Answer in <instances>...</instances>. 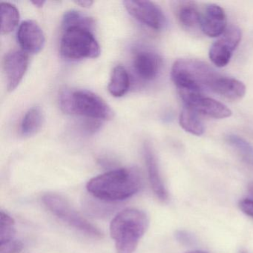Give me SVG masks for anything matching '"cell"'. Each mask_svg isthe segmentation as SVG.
I'll use <instances>...</instances> for the list:
<instances>
[{
    "label": "cell",
    "mask_w": 253,
    "mask_h": 253,
    "mask_svg": "<svg viewBox=\"0 0 253 253\" xmlns=\"http://www.w3.org/2000/svg\"><path fill=\"white\" fill-rule=\"evenodd\" d=\"M185 106L190 108L199 115L223 119L232 115V111L223 103L206 97L202 93H179Z\"/></svg>",
    "instance_id": "8"
},
{
    "label": "cell",
    "mask_w": 253,
    "mask_h": 253,
    "mask_svg": "<svg viewBox=\"0 0 253 253\" xmlns=\"http://www.w3.org/2000/svg\"><path fill=\"white\" fill-rule=\"evenodd\" d=\"M29 65V56L24 51L13 50L5 56L3 69L6 78L7 88L12 91L23 81Z\"/></svg>",
    "instance_id": "10"
},
{
    "label": "cell",
    "mask_w": 253,
    "mask_h": 253,
    "mask_svg": "<svg viewBox=\"0 0 253 253\" xmlns=\"http://www.w3.org/2000/svg\"><path fill=\"white\" fill-rule=\"evenodd\" d=\"M241 37L239 28L235 26L226 28L223 35L210 47L209 57L211 63L218 68L227 66L234 51L241 42Z\"/></svg>",
    "instance_id": "7"
},
{
    "label": "cell",
    "mask_w": 253,
    "mask_h": 253,
    "mask_svg": "<svg viewBox=\"0 0 253 253\" xmlns=\"http://www.w3.org/2000/svg\"><path fill=\"white\" fill-rule=\"evenodd\" d=\"M134 71L141 79L153 81L158 77L162 67L161 57L149 51H139L133 60Z\"/></svg>",
    "instance_id": "13"
},
{
    "label": "cell",
    "mask_w": 253,
    "mask_h": 253,
    "mask_svg": "<svg viewBox=\"0 0 253 253\" xmlns=\"http://www.w3.org/2000/svg\"><path fill=\"white\" fill-rule=\"evenodd\" d=\"M144 157L149 181L154 193L161 201H167L168 198V193L160 172L158 160L155 156V154L154 153L152 146L149 143H146L144 145Z\"/></svg>",
    "instance_id": "14"
},
{
    "label": "cell",
    "mask_w": 253,
    "mask_h": 253,
    "mask_svg": "<svg viewBox=\"0 0 253 253\" xmlns=\"http://www.w3.org/2000/svg\"><path fill=\"white\" fill-rule=\"evenodd\" d=\"M63 112L94 120H111L114 112L100 96L88 90L66 89L60 93Z\"/></svg>",
    "instance_id": "4"
},
{
    "label": "cell",
    "mask_w": 253,
    "mask_h": 253,
    "mask_svg": "<svg viewBox=\"0 0 253 253\" xmlns=\"http://www.w3.org/2000/svg\"><path fill=\"white\" fill-rule=\"evenodd\" d=\"M241 253H245V252H241Z\"/></svg>",
    "instance_id": "31"
},
{
    "label": "cell",
    "mask_w": 253,
    "mask_h": 253,
    "mask_svg": "<svg viewBox=\"0 0 253 253\" xmlns=\"http://www.w3.org/2000/svg\"><path fill=\"white\" fill-rule=\"evenodd\" d=\"M60 54L68 60L97 58L100 47L91 30L73 27L63 30L60 41Z\"/></svg>",
    "instance_id": "5"
},
{
    "label": "cell",
    "mask_w": 253,
    "mask_h": 253,
    "mask_svg": "<svg viewBox=\"0 0 253 253\" xmlns=\"http://www.w3.org/2000/svg\"><path fill=\"white\" fill-rule=\"evenodd\" d=\"M195 111L185 106L180 112L179 123L180 126L186 132L194 135L201 136L204 133V126L202 120Z\"/></svg>",
    "instance_id": "18"
},
{
    "label": "cell",
    "mask_w": 253,
    "mask_h": 253,
    "mask_svg": "<svg viewBox=\"0 0 253 253\" xmlns=\"http://www.w3.org/2000/svg\"><path fill=\"white\" fill-rule=\"evenodd\" d=\"M94 26V21L91 17L75 10L66 11L62 22L63 30L69 28L78 27L92 31Z\"/></svg>",
    "instance_id": "22"
},
{
    "label": "cell",
    "mask_w": 253,
    "mask_h": 253,
    "mask_svg": "<svg viewBox=\"0 0 253 253\" xmlns=\"http://www.w3.org/2000/svg\"><path fill=\"white\" fill-rule=\"evenodd\" d=\"M23 247L21 241L13 239L0 243V253H19L23 250Z\"/></svg>",
    "instance_id": "24"
},
{
    "label": "cell",
    "mask_w": 253,
    "mask_h": 253,
    "mask_svg": "<svg viewBox=\"0 0 253 253\" xmlns=\"http://www.w3.org/2000/svg\"><path fill=\"white\" fill-rule=\"evenodd\" d=\"M20 21V13L14 5L8 2L1 3V32L8 35L14 30Z\"/></svg>",
    "instance_id": "20"
},
{
    "label": "cell",
    "mask_w": 253,
    "mask_h": 253,
    "mask_svg": "<svg viewBox=\"0 0 253 253\" xmlns=\"http://www.w3.org/2000/svg\"><path fill=\"white\" fill-rule=\"evenodd\" d=\"M186 253H206V252H203V251H198V250H195V251L186 252Z\"/></svg>",
    "instance_id": "30"
},
{
    "label": "cell",
    "mask_w": 253,
    "mask_h": 253,
    "mask_svg": "<svg viewBox=\"0 0 253 253\" xmlns=\"http://www.w3.org/2000/svg\"><path fill=\"white\" fill-rule=\"evenodd\" d=\"M224 10L215 4H210L201 14V31L209 38H219L227 28Z\"/></svg>",
    "instance_id": "12"
},
{
    "label": "cell",
    "mask_w": 253,
    "mask_h": 253,
    "mask_svg": "<svg viewBox=\"0 0 253 253\" xmlns=\"http://www.w3.org/2000/svg\"><path fill=\"white\" fill-rule=\"evenodd\" d=\"M175 238L179 242L186 245L193 244L195 241L193 235L186 231H177L175 233Z\"/></svg>",
    "instance_id": "25"
},
{
    "label": "cell",
    "mask_w": 253,
    "mask_h": 253,
    "mask_svg": "<svg viewBox=\"0 0 253 253\" xmlns=\"http://www.w3.org/2000/svg\"><path fill=\"white\" fill-rule=\"evenodd\" d=\"M42 201L53 214L69 226L89 236L94 238L102 236V232L96 226L84 218L60 195L54 193L45 194L42 197Z\"/></svg>",
    "instance_id": "6"
},
{
    "label": "cell",
    "mask_w": 253,
    "mask_h": 253,
    "mask_svg": "<svg viewBox=\"0 0 253 253\" xmlns=\"http://www.w3.org/2000/svg\"><path fill=\"white\" fill-rule=\"evenodd\" d=\"M148 226L149 219L143 211L126 209L118 213L110 224L111 237L118 253H134Z\"/></svg>",
    "instance_id": "3"
},
{
    "label": "cell",
    "mask_w": 253,
    "mask_h": 253,
    "mask_svg": "<svg viewBox=\"0 0 253 253\" xmlns=\"http://www.w3.org/2000/svg\"><path fill=\"white\" fill-rule=\"evenodd\" d=\"M239 208L243 212L253 218V200H241L239 202Z\"/></svg>",
    "instance_id": "26"
},
{
    "label": "cell",
    "mask_w": 253,
    "mask_h": 253,
    "mask_svg": "<svg viewBox=\"0 0 253 253\" xmlns=\"http://www.w3.org/2000/svg\"><path fill=\"white\" fill-rule=\"evenodd\" d=\"M45 1H33V2H32V3L35 6L41 8V7H42V5L45 4Z\"/></svg>",
    "instance_id": "28"
},
{
    "label": "cell",
    "mask_w": 253,
    "mask_h": 253,
    "mask_svg": "<svg viewBox=\"0 0 253 253\" xmlns=\"http://www.w3.org/2000/svg\"><path fill=\"white\" fill-rule=\"evenodd\" d=\"M248 190L250 193L251 194L252 196L253 197V182L250 183L248 186Z\"/></svg>",
    "instance_id": "29"
},
{
    "label": "cell",
    "mask_w": 253,
    "mask_h": 253,
    "mask_svg": "<svg viewBox=\"0 0 253 253\" xmlns=\"http://www.w3.org/2000/svg\"><path fill=\"white\" fill-rule=\"evenodd\" d=\"M177 16L180 24L186 29H195L201 25V14L195 2H182L177 8Z\"/></svg>",
    "instance_id": "19"
},
{
    "label": "cell",
    "mask_w": 253,
    "mask_h": 253,
    "mask_svg": "<svg viewBox=\"0 0 253 253\" xmlns=\"http://www.w3.org/2000/svg\"><path fill=\"white\" fill-rule=\"evenodd\" d=\"M141 186V176L137 170L123 168L93 177L87 183L86 189L97 199L116 202L131 198Z\"/></svg>",
    "instance_id": "1"
},
{
    "label": "cell",
    "mask_w": 253,
    "mask_h": 253,
    "mask_svg": "<svg viewBox=\"0 0 253 253\" xmlns=\"http://www.w3.org/2000/svg\"><path fill=\"white\" fill-rule=\"evenodd\" d=\"M226 141L253 169V146L245 139L236 134H229L226 137Z\"/></svg>",
    "instance_id": "21"
},
{
    "label": "cell",
    "mask_w": 253,
    "mask_h": 253,
    "mask_svg": "<svg viewBox=\"0 0 253 253\" xmlns=\"http://www.w3.org/2000/svg\"><path fill=\"white\" fill-rule=\"evenodd\" d=\"M17 41L25 52L38 54L43 48L45 38L42 29L36 22L26 20L19 27Z\"/></svg>",
    "instance_id": "11"
},
{
    "label": "cell",
    "mask_w": 253,
    "mask_h": 253,
    "mask_svg": "<svg viewBox=\"0 0 253 253\" xmlns=\"http://www.w3.org/2000/svg\"><path fill=\"white\" fill-rule=\"evenodd\" d=\"M129 85V75L127 71L122 66H116L112 71L108 86L109 93L113 97H122L126 94Z\"/></svg>",
    "instance_id": "16"
},
{
    "label": "cell",
    "mask_w": 253,
    "mask_h": 253,
    "mask_svg": "<svg viewBox=\"0 0 253 253\" xmlns=\"http://www.w3.org/2000/svg\"><path fill=\"white\" fill-rule=\"evenodd\" d=\"M15 221L8 213L1 211L0 213V243L14 239L15 234Z\"/></svg>",
    "instance_id": "23"
},
{
    "label": "cell",
    "mask_w": 253,
    "mask_h": 253,
    "mask_svg": "<svg viewBox=\"0 0 253 253\" xmlns=\"http://www.w3.org/2000/svg\"><path fill=\"white\" fill-rule=\"evenodd\" d=\"M44 113L38 106L32 108L26 112L21 123V133L25 137L34 135L38 133L43 125Z\"/></svg>",
    "instance_id": "17"
},
{
    "label": "cell",
    "mask_w": 253,
    "mask_h": 253,
    "mask_svg": "<svg viewBox=\"0 0 253 253\" xmlns=\"http://www.w3.org/2000/svg\"><path fill=\"white\" fill-rule=\"evenodd\" d=\"M76 3L84 8H89L92 5L93 2L92 1H80V2H76Z\"/></svg>",
    "instance_id": "27"
},
{
    "label": "cell",
    "mask_w": 253,
    "mask_h": 253,
    "mask_svg": "<svg viewBox=\"0 0 253 253\" xmlns=\"http://www.w3.org/2000/svg\"><path fill=\"white\" fill-rule=\"evenodd\" d=\"M124 4L130 15L154 30H161L167 23L162 10L154 2L128 0Z\"/></svg>",
    "instance_id": "9"
},
{
    "label": "cell",
    "mask_w": 253,
    "mask_h": 253,
    "mask_svg": "<svg viewBox=\"0 0 253 253\" xmlns=\"http://www.w3.org/2000/svg\"><path fill=\"white\" fill-rule=\"evenodd\" d=\"M211 91L228 100H238L245 95L246 86L238 80L220 75L213 84Z\"/></svg>",
    "instance_id": "15"
},
{
    "label": "cell",
    "mask_w": 253,
    "mask_h": 253,
    "mask_svg": "<svg viewBox=\"0 0 253 253\" xmlns=\"http://www.w3.org/2000/svg\"><path fill=\"white\" fill-rule=\"evenodd\" d=\"M220 76L210 65L201 60L180 59L171 68V78L179 93H202L211 91L213 84Z\"/></svg>",
    "instance_id": "2"
}]
</instances>
